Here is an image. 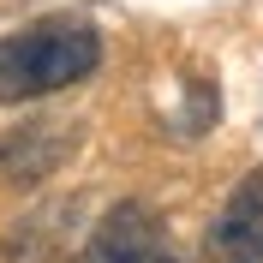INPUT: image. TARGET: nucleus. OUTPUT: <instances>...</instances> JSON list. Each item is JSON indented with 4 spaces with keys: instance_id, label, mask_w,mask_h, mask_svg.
Returning <instances> with one entry per match:
<instances>
[{
    "instance_id": "2",
    "label": "nucleus",
    "mask_w": 263,
    "mask_h": 263,
    "mask_svg": "<svg viewBox=\"0 0 263 263\" xmlns=\"http://www.w3.org/2000/svg\"><path fill=\"white\" fill-rule=\"evenodd\" d=\"M78 263H180L174 257V239H167V221L149 203L126 197L96 221V233L84 239Z\"/></svg>"
},
{
    "instance_id": "4",
    "label": "nucleus",
    "mask_w": 263,
    "mask_h": 263,
    "mask_svg": "<svg viewBox=\"0 0 263 263\" xmlns=\"http://www.w3.org/2000/svg\"><path fill=\"white\" fill-rule=\"evenodd\" d=\"M72 138H78V126H60V120H30V126L6 132L0 138V174L12 185H42L72 156Z\"/></svg>"
},
{
    "instance_id": "1",
    "label": "nucleus",
    "mask_w": 263,
    "mask_h": 263,
    "mask_svg": "<svg viewBox=\"0 0 263 263\" xmlns=\"http://www.w3.org/2000/svg\"><path fill=\"white\" fill-rule=\"evenodd\" d=\"M102 66V36L90 18L54 12L0 36V102H36L66 84H84Z\"/></svg>"
},
{
    "instance_id": "3",
    "label": "nucleus",
    "mask_w": 263,
    "mask_h": 263,
    "mask_svg": "<svg viewBox=\"0 0 263 263\" xmlns=\"http://www.w3.org/2000/svg\"><path fill=\"white\" fill-rule=\"evenodd\" d=\"M203 263H263V167H251L228 192L203 233Z\"/></svg>"
}]
</instances>
